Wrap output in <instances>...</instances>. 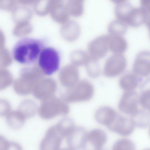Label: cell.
<instances>
[{
    "instance_id": "1",
    "label": "cell",
    "mask_w": 150,
    "mask_h": 150,
    "mask_svg": "<svg viewBox=\"0 0 150 150\" xmlns=\"http://www.w3.org/2000/svg\"><path fill=\"white\" fill-rule=\"evenodd\" d=\"M40 40L31 38H25L18 41L14 47L13 56L15 60L23 65L30 64L38 59L43 47Z\"/></svg>"
},
{
    "instance_id": "2",
    "label": "cell",
    "mask_w": 150,
    "mask_h": 150,
    "mask_svg": "<svg viewBox=\"0 0 150 150\" xmlns=\"http://www.w3.org/2000/svg\"><path fill=\"white\" fill-rule=\"evenodd\" d=\"M94 89L92 84L86 80H82L62 95L61 98L67 103L88 101L93 96Z\"/></svg>"
},
{
    "instance_id": "3",
    "label": "cell",
    "mask_w": 150,
    "mask_h": 150,
    "mask_svg": "<svg viewBox=\"0 0 150 150\" xmlns=\"http://www.w3.org/2000/svg\"><path fill=\"white\" fill-rule=\"evenodd\" d=\"M69 111L67 103L54 96L42 100L38 110L40 116L45 119H50L59 115H66Z\"/></svg>"
},
{
    "instance_id": "4",
    "label": "cell",
    "mask_w": 150,
    "mask_h": 150,
    "mask_svg": "<svg viewBox=\"0 0 150 150\" xmlns=\"http://www.w3.org/2000/svg\"><path fill=\"white\" fill-rule=\"evenodd\" d=\"M60 56L58 51L54 48L48 47H44L39 56L38 65L46 75H51L59 69Z\"/></svg>"
},
{
    "instance_id": "5",
    "label": "cell",
    "mask_w": 150,
    "mask_h": 150,
    "mask_svg": "<svg viewBox=\"0 0 150 150\" xmlns=\"http://www.w3.org/2000/svg\"><path fill=\"white\" fill-rule=\"evenodd\" d=\"M127 65L126 59L122 54H114L106 61L104 67L103 74L109 78L116 76L125 71Z\"/></svg>"
},
{
    "instance_id": "6",
    "label": "cell",
    "mask_w": 150,
    "mask_h": 150,
    "mask_svg": "<svg viewBox=\"0 0 150 150\" xmlns=\"http://www.w3.org/2000/svg\"><path fill=\"white\" fill-rule=\"evenodd\" d=\"M64 139L56 125L52 126L47 130L42 139L40 144V149H59Z\"/></svg>"
},
{
    "instance_id": "7",
    "label": "cell",
    "mask_w": 150,
    "mask_h": 150,
    "mask_svg": "<svg viewBox=\"0 0 150 150\" xmlns=\"http://www.w3.org/2000/svg\"><path fill=\"white\" fill-rule=\"evenodd\" d=\"M139 96L134 91H125L118 103V108L122 113L131 115L138 109Z\"/></svg>"
},
{
    "instance_id": "8",
    "label": "cell",
    "mask_w": 150,
    "mask_h": 150,
    "mask_svg": "<svg viewBox=\"0 0 150 150\" xmlns=\"http://www.w3.org/2000/svg\"><path fill=\"white\" fill-rule=\"evenodd\" d=\"M88 50L89 56L92 59L98 60L103 57L109 50L108 35L100 36L92 40Z\"/></svg>"
},
{
    "instance_id": "9",
    "label": "cell",
    "mask_w": 150,
    "mask_h": 150,
    "mask_svg": "<svg viewBox=\"0 0 150 150\" xmlns=\"http://www.w3.org/2000/svg\"><path fill=\"white\" fill-rule=\"evenodd\" d=\"M88 132L83 127L76 126L66 139L68 148L72 150L84 148L88 143Z\"/></svg>"
},
{
    "instance_id": "10",
    "label": "cell",
    "mask_w": 150,
    "mask_h": 150,
    "mask_svg": "<svg viewBox=\"0 0 150 150\" xmlns=\"http://www.w3.org/2000/svg\"><path fill=\"white\" fill-rule=\"evenodd\" d=\"M134 73L141 76L150 74V51L143 50L137 54L133 65Z\"/></svg>"
},
{
    "instance_id": "11",
    "label": "cell",
    "mask_w": 150,
    "mask_h": 150,
    "mask_svg": "<svg viewBox=\"0 0 150 150\" xmlns=\"http://www.w3.org/2000/svg\"><path fill=\"white\" fill-rule=\"evenodd\" d=\"M135 126L131 118L118 115L108 128L119 135L126 136L132 134Z\"/></svg>"
},
{
    "instance_id": "12",
    "label": "cell",
    "mask_w": 150,
    "mask_h": 150,
    "mask_svg": "<svg viewBox=\"0 0 150 150\" xmlns=\"http://www.w3.org/2000/svg\"><path fill=\"white\" fill-rule=\"evenodd\" d=\"M118 115L112 108L108 106H103L96 110L95 117L99 123L108 127L113 122Z\"/></svg>"
},
{
    "instance_id": "13",
    "label": "cell",
    "mask_w": 150,
    "mask_h": 150,
    "mask_svg": "<svg viewBox=\"0 0 150 150\" xmlns=\"http://www.w3.org/2000/svg\"><path fill=\"white\" fill-rule=\"evenodd\" d=\"M107 136L106 133L99 129H94L88 132V143L89 142L95 150L101 149L105 145Z\"/></svg>"
},
{
    "instance_id": "14",
    "label": "cell",
    "mask_w": 150,
    "mask_h": 150,
    "mask_svg": "<svg viewBox=\"0 0 150 150\" xmlns=\"http://www.w3.org/2000/svg\"><path fill=\"white\" fill-rule=\"evenodd\" d=\"M108 38L109 49L114 54H122L127 50V43L122 35L109 34Z\"/></svg>"
},
{
    "instance_id": "15",
    "label": "cell",
    "mask_w": 150,
    "mask_h": 150,
    "mask_svg": "<svg viewBox=\"0 0 150 150\" xmlns=\"http://www.w3.org/2000/svg\"><path fill=\"white\" fill-rule=\"evenodd\" d=\"M141 77L134 73H127L120 79L119 84L120 88L125 91H134L142 81Z\"/></svg>"
},
{
    "instance_id": "16",
    "label": "cell",
    "mask_w": 150,
    "mask_h": 150,
    "mask_svg": "<svg viewBox=\"0 0 150 150\" xmlns=\"http://www.w3.org/2000/svg\"><path fill=\"white\" fill-rule=\"evenodd\" d=\"M64 72L63 83L69 88L76 85L79 81V73L77 67L72 64L68 66Z\"/></svg>"
},
{
    "instance_id": "17",
    "label": "cell",
    "mask_w": 150,
    "mask_h": 150,
    "mask_svg": "<svg viewBox=\"0 0 150 150\" xmlns=\"http://www.w3.org/2000/svg\"><path fill=\"white\" fill-rule=\"evenodd\" d=\"M6 116V121L7 125L14 129H18L22 127L26 118L18 110L10 111Z\"/></svg>"
},
{
    "instance_id": "18",
    "label": "cell",
    "mask_w": 150,
    "mask_h": 150,
    "mask_svg": "<svg viewBox=\"0 0 150 150\" xmlns=\"http://www.w3.org/2000/svg\"><path fill=\"white\" fill-rule=\"evenodd\" d=\"M18 110L26 118L32 117L36 114L38 111L37 105L35 102L32 99H25L20 104Z\"/></svg>"
},
{
    "instance_id": "19",
    "label": "cell",
    "mask_w": 150,
    "mask_h": 150,
    "mask_svg": "<svg viewBox=\"0 0 150 150\" xmlns=\"http://www.w3.org/2000/svg\"><path fill=\"white\" fill-rule=\"evenodd\" d=\"M65 23L64 28L66 31L67 39L71 41H75L78 38L81 33L79 25L72 20H68Z\"/></svg>"
},
{
    "instance_id": "20",
    "label": "cell",
    "mask_w": 150,
    "mask_h": 150,
    "mask_svg": "<svg viewBox=\"0 0 150 150\" xmlns=\"http://www.w3.org/2000/svg\"><path fill=\"white\" fill-rule=\"evenodd\" d=\"M130 118L135 126L145 127L148 126L150 122V117L146 112L139 110L131 115Z\"/></svg>"
},
{
    "instance_id": "21",
    "label": "cell",
    "mask_w": 150,
    "mask_h": 150,
    "mask_svg": "<svg viewBox=\"0 0 150 150\" xmlns=\"http://www.w3.org/2000/svg\"><path fill=\"white\" fill-rule=\"evenodd\" d=\"M56 125L65 139L69 135L76 127L73 120L68 117L62 119Z\"/></svg>"
},
{
    "instance_id": "22",
    "label": "cell",
    "mask_w": 150,
    "mask_h": 150,
    "mask_svg": "<svg viewBox=\"0 0 150 150\" xmlns=\"http://www.w3.org/2000/svg\"><path fill=\"white\" fill-rule=\"evenodd\" d=\"M84 0H68L67 6L70 15L75 17L81 16L83 12Z\"/></svg>"
},
{
    "instance_id": "23",
    "label": "cell",
    "mask_w": 150,
    "mask_h": 150,
    "mask_svg": "<svg viewBox=\"0 0 150 150\" xmlns=\"http://www.w3.org/2000/svg\"><path fill=\"white\" fill-rule=\"evenodd\" d=\"M71 58L72 64L78 67L83 65H85L89 56L88 54L84 51L77 50L73 52Z\"/></svg>"
},
{
    "instance_id": "24",
    "label": "cell",
    "mask_w": 150,
    "mask_h": 150,
    "mask_svg": "<svg viewBox=\"0 0 150 150\" xmlns=\"http://www.w3.org/2000/svg\"><path fill=\"white\" fill-rule=\"evenodd\" d=\"M85 65L87 74L90 76L95 78L98 76L100 73V69L97 60L89 57Z\"/></svg>"
},
{
    "instance_id": "25",
    "label": "cell",
    "mask_w": 150,
    "mask_h": 150,
    "mask_svg": "<svg viewBox=\"0 0 150 150\" xmlns=\"http://www.w3.org/2000/svg\"><path fill=\"white\" fill-rule=\"evenodd\" d=\"M135 148L134 143L130 139L126 138L118 140L112 146L114 150H133Z\"/></svg>"
},
{
    "instance_id": "26",
    "label": "cell",
    "mask_w": 150,
    "mask_h": 150,
    "mask_svg": "<svg viewBox=\"0 0 150 150\" xmlns=\"http://www.w3.org/2000/svg\"><path fill=\"white\" fill-rule=\"evenodd\" d=\"M139 98V104L144 108L150 109V88L141 90Z\"/></svg>"
},
{
    "instance_id": "27",
    "label": "cell",
    "mask_w": 150,
    "mask_h": 150,
    "mask_svg": "<svg viewBox=\"0 0 150 150\" xmlns=\"http://www.w3.org/2000/svg\"><path fill=\"white\" fill-rule=\"evenodd\" d=\"M21 147L16 143L9 141L0 136V150H21Z\"/></svg>"
},
{
    "instance_id": "28",
    "label": "cell",
    "mask_w": 150,
    "mask_h": 150,
    "mask_svg": "<svg viewBox=\"0 0 150 150\" xmlns=\"http://www.w3.org/2000/svg\"><path fill=\"white\" fill-rule=\"evenodd\" d=\"M116 21H111L109 24L108 29L110 34L122 35L124 33Z\"/></svg>"
},
{
    "instance_id": "29",
    "label": "cell",
    "mask_w": 150,
    "mask_h": 150,
    "mask_svg": "<svg viewBox=\"0 0 150 150\" xmlns=\"http://www.w3.org/2000/svg\"><path fill=\"white\" fill-rule=\"evenodd\" d=\"M10 105L9 102L4 99H1L0 101V115L6 116L10 111Z\"/></svg>"
},
{
    "instance_id": "30",
    "label": "cell",
    "mask_w": 150,
    "mask_h": 150,
    "mask_svg": "<svg viewBox=\"0 0 150 150\" xmlns=\"http://www.w3.org/2000/svg\"><path fill=\"white\" fill-rule=\"evenodd\" d=\"M140 88L141 90L146 88H150V77L147 79L141 84Z\"/></svg>"
},
{
    "instance_id": "31",
    "label": "cell",
    "mask_w": 150,
    "mask_h": 150,
    "mask_svg": "<svg viewBox=\"0 0 150 150\" xmlns=\"http://www.w3.org/2000/svg\"><path fill=\"white\" fill-rule=\"evenodd\" d=\"M149 112L150 114V109L149 110Z\"/></svg>"
}]
</instances>
